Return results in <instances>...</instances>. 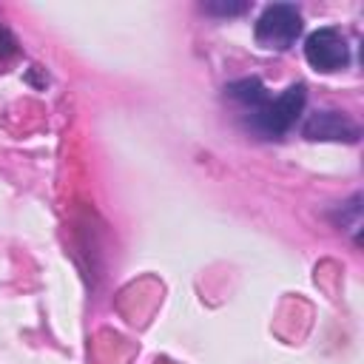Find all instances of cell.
<instances>
[{
	"mask_svg": "<svg viewBox=\"0 0 364 364\" xmlns=\"http://www.w3.org/2000/svg\"><path fill=\"white\" fill-rule=\"evenodd\" d=\"M304 102H307V88L304 82H293L287 85L279 97H264L259 105H253L250 111H245L247 128L253 134H259L262 139H279L284 136L296 119L304 114Z\"/></svg>",
	"mask_w": 364,
	"mask_h": 364,
	"instance_id": "obj_1",
	"label": "cell"
},
{
	"mask_svg": "<svg viewBox=\"0 0 364 364\" xmlns=\"http://www.w3.org/2000/svg\"><path fill=\"white\" fill-rule=\"evenodd\" d=\"M304 23H301V11L293 3H270L262 9V14L256 17L253 26V37L262 48H273V51H284L290 48L299 34H301Z\"/></svg>",
	"mask_w": 364,
	"mask_h": 364,
	"instance_id": "obj_2",
	"label": "cell"
},
{
	"mask_svg": "<svg viewBox=\"0 0 364 364\" xmlns=\"http://www.w3.org/2000/svg\"><path fill=\"white\" fill-rule=\"evenodd\" d=\"M333 219H336V225H341L344 230H350L353 239L358 242V228H361V196L355 193L350 202H344Z\"/></svg>",
	"mask_w": 364,
	"mask_h": 364,
	"instance_id": "obj_5",
	"label": "cell"
},
{
	"mask_svg": "<svg viewBox=\"0 0 364 364\" xmlns=\"http://www.w3.org/2000/svg\"><path fill=\"white\" fill-rule=\"evenodd\" d=\"M304 57L316 71H341L350 65V43L341 28L336 26H321L304 40Z\"/></svg>",
	"mask_w": 364,
	"mask_h": 364,
	"instance_id": "obj_3",
	"label": "cell"
},
{
	"mask_svg": "<svg viewBox=\"0 0 364 364\" xmlns=\"http://www.w3.org/2000/svg\"><path fill=\"white\" fill-rule=\"evenodd\" d=\"M14 54H17V40L11 37L9 28L0 26V60H9V57H14Z\"/></svg>",
	"mask_w": 364,
	"mask_h": 364,
	"instance_id": "obj_7",
	"label": "cell"
},
{
	"mask_svg": "<svg viewBox=\"0 0 364 364\" xmlns=\"http://www.w3.org/2000/svg\"><path fill=\"white\" fill-rule=\"evenodd\" d=\"M301 134L307 139H324V142H358L361 128L355 119H350L344 111H313L304 125Z\"/></svg>",
	"mask_w": 364,
	"mask_h": 364,
	"instance_id": "obj_4",
	"label": "cell"
},
{
	"mask_svg": "<svg viewBox=\"0 0 364 364\" xmlns=\"http://www.w3.org/2000/svg\"><path fill=\"white\" fill-rule=\"evenodd\" d=\"M202 9H205L208 14H216V17H236V14H245V11H247V3L210 0V3H202Z\"/></svg>",
	"mask_w": 364,
	"mask_h": 364,
	"instance_id": "obj_6",
	"label": "cell"
}]
</instances>
